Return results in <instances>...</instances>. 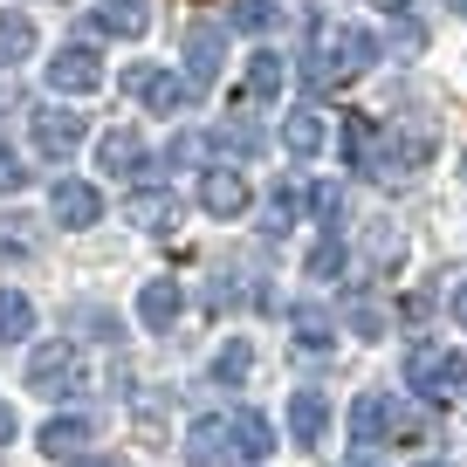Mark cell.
Masks as SVG:
<instances>
[{
  "label": "cell",
  "mask_w": 467,
  "mask_h": 467,
  "mask_svg": "<svg viewBox=\"0 0 467 467\" xmlns=\"http://www.w3.org/2000/svg\"><path fill=\"white\" fill-rule=\"evenodd\" d=\"M344 467H379V461H371V453H358V461H344Z\"/></svg>",
  "instance_id": "41"
},
{
  "label": "cell",
  "mask_w": 467,
  "mask_h": 467,
  "mask_svg": "<svg viewBox=\"0 0 467 467\" xmlns=\"http://www.w3.org/2000/svg\"><path fill=\"white\" fill-rule=\"evenodd\" d=\"M35 56V21L28 15H0V69H15V62Z\"/></svg>",
  "instance_id": "26"
},
{
  "label": "cell",
  "mask_w": 467,
  "mask_h": 467,
  "mask_svg": "<svg viewBox=\"0 0 467 467\" xmlns=\"http://www.w3.org/2000/svg\"><path fill=\"white\" fill-rule=\"evenodd\" d=\"M69 467H124L117 453H69Z\"/></svg>",
  "instance_id": "38"
},
{
  "label": "cell",
  "mask_w": 467,
  "mask_h": 467,
  "mask_svg": "<svg viewBox=\"0 0 467 467\" xmlns=\"http://www.w3.org/2000/svg\"><path fill=\"white\" fill-rule=\"evenodd\" d=\"M248 365H254L248 337H227V344H220V358H213V385H220V392H234V385L248 379Z\"/></svg>",
  "instance_id": "27"
},
{
  "label": "cell",
  "mask_w": 467,
  "mask_h": 467,
  "mask_svg": "<svg viewBox=\"0 0 467 467\" xmlns=\"http://www.w3.org/2000/svg\"><path fill=\"white\" fill-rule=\"evenodd\" d=\"M309 213L323 220V234H337V220H344V186H330V179L309 186Z\"/></svg>",
  "instance_id": "32"
},
{
  "label": "cell",
  "mask_w": 467,
  "mask_h": 467,
  "mask_svg": "<svg viewBox=\"0 0 467 467\" xmlns=\"http://www.w3.org/2000/svg\"><path fill=\"white\" fill-rule=\"evenodd\" d=\"M124 220H131V227H145V234H172L179 227V200L172 192H131V206H124Z\"/></svg>",
  "instance_id": "15"
},
{
  "label": "cell",
  "mask_w": 467,
  "mask_h": 467,
  "mask_svg": "<svg viewBox=\"0 0 467 467\" xmlns=\"http://www.w3.org/2000/svg\"><path fill=\"white\" fill-rule=\"evenodd\" d=\"M83 330H89V337H103V344H117V337H124V323H117L110 309H103V317H97V309H83Z\"/></svg>",
  "instance_id": "36"
},
{
  "label": "cell",
  "mask_w": 467,
  "mask_h": 467,
  "mask_svg": "<svg viewBox=\"0 0 467 467\" xmlns=\"http://www.w3.org/2000/svg\"><path fill=\"white\" fill-rule=\"evenodd\" d=\"M289 330H296V344H303V350H330V344H337L330 309H317V303H296V309H289Z\"/></svg>",
  "instance_id": "22"
},
{
  "label": "cell",
  "mask_w": 467,
  "mask_h": 467,
  "mask_svg": "<svg viewBox=\"0 0 467 467\" xmlns=\"http://www.w3.org/2000/svg\"><path fill=\"white\" fill-rule=\"evenodd\" d=\"M97 172H145V145H138V131H103L97 138Z\"/></svg>",
  "instance_id": "17"
},
{
  "label": "cell",
  "mask_w": 467,
  "mask_h": 467,
  "mask_svg": "<svg viewBox=\"0 0 467 467\" xmlns=\"http://www.w3.org/2000/svg\"><path fill=\"white\" fill-rule=\"evenodd\" d=\"M186 461H192V467H227V420H192Z\"/></svg>",
  "instance_id": "19"
},
{
  "label": "cell",
  "mask_w": 467,
  "mask_h": 467,
  "mask_svg": "<svg viewBox=\"0 0 467 467\" xmlns=\"http://www.w3.org/2000/svg\"><path fill=\"white\" fill-rule=\"evenodd\" d=\"M379 7H392V15H399V7H406V0H379Z\"/></svg>",
  "instance_id": "43"
},
{
  "label": "cell",
  "mask_w": 467,
  "mask_h": 467,
  "mask_svg": "<svg viewBox=\"0 0 467 467\" xmlns=\"http://www.w3.org/2000/svg\"><path fill=\"white\" fill-rule=\"evenodd\" d=\"M124 83L138 89V103H145L151 117H179V110H186V97H192V83H186V76H172V69H131Z\"/></svg>",
  "instance_id": "9"
},
{
  "label": "cell",
  "mask_w": 467,
  "mask_h": 467,
  "mask_svg": "<svg viewBox=\"0 0 467 467\" xmlns=\"http://www.w3.org/2000/svg\"><path fill=\"white\" fill-rule=\"evenodd\" d=\"M83 131H89V124H83L76 110H62V103H42V110L28 117V138H35V151H42L48 165L69 159V151L83 145Z\"/></svg>",
  "instance_id": "5"
},
{
  "label": "cell",
  "mask_w": 467,
  "mask_h": 467,
  "mask_svg": "<svg viewBox=\"0 0 467 467\" xmlns=\"http://www.w3.org/2000/svg\"><path fill=\"white\" fill-rule=\"evenodd\" d=\"M35 248H42V220L0 213V262H35Z\"/></svg>",
  "instance_id": "18"
},
{
  "label": "cell",
  "mask_w": 467,
  "mask_h": 467,
  "mask_svg": "<svg viewBox=\"0 0 467 467\" xmlns=\"http://www.w3.org/2000/svg\"><path fill=\"white\" fill-rule=\"evenodd\" d=\"M35 330V303L21 289H0V344H21Z\"/></svg>",
  "instance_id": "28"
},
{
  "label": "cell",
  "mask_w": 467,
  "mask_h": 467,
  "mask_svg": "<svg viewBox=\"0 0 467 467\" xmlns=\"http://www.w3.org/2000/svg\"><path fill=\"white\" fill-rule=\"evenodd\" d=\"M220 69H227V35L206 28V21H192V28H186V83L192 89H213Z\"/></svg>",
  "instance_id": "7"
},
{
  "label": "cell",
  "mask_w": 467,
  "mask_h": 467,
  "mask_svg": "<svg viewBox=\"0 0 467 467\" xmlns=\"http://www.w3.org/2000/svg\"><path fill=\"white\" fill-rule=\"evenodd\" d=\"M399 254H406V248H399V234H392V220H379V227H371V262H379V268H392Z\"/></svg>",
  "instance_id": "34"
},
{
  "label": "cell",
  "mask_w": 467,
  "mask_h": 467,
  "mask_svg": "<svg viewBox=\"0 0 467 467\" xmlns=\"http://www.w3.org/2000/svg\"><path fill=\"white\" fill-rule=\"evenodd\" d=\"M21 186H28V165H21V151L0 145V192H21Z\"/></svg>",
  "instance_id": "35"
},
{
  "label": "cell",
  "mask_w": 467,
  "mask_h": 467,
  "mask_svg": "<svg viewBox=\"0 0 467 467\" xmlns=\"http://www.w3.org/2000/svg\"><path fill=\"white\" fill-rule=\"evenodd\" d=\"M420 467H447V461H420Z\"/></svg>",
  "instance_id": "44"
},
{
  "label": "cell",
  "mask_w": 467,
  "mask_h": 467,
  "mask_svg": "<svg viewBox=\"0 0 467 467\" xmlns=\"http://www.w3.org/2000/svg\"><path fill=\"white\" fill-rule=\"evenodd\" d=\"M323 433H330V399L323 392H296L289 399V440L296 447H323Z\"/></svg>",
  "instance_id": "13"
},
{
  "label": "cell",
  "mask_w": 467,
  "mask_h": 467,
  "mask_svg": "<svg viewBox=\"0 0 467 467\" xmlns=\"http://www.w3.org/2000/svg\"><path fill=\"white\" fill-rule=\"evenodd\" d=\"M406 385L426 399H467V350H433L412 344L406 350Z\"/></svg>",
  "instance_id": "2"
},
{
  "label": "cell",
  "mask_w": 467,
  "mask_h": 467,
  "mask_svg": "<svg viewBox=\"0 0 467 467\" xmlns=\"http://www.w3.org/2000/svg\"><path fill=\"white\" fill-rule=\"evenodd\" d=\"M371 62H379V35L358 28V21H337V28H317V35H309L303 83L323 97V89H337V83H358Z\"/></svg>",
  "instance_id": "1"
},
{
  "label": "cell",
  "mask_w": 467,
  "mask_h": 467,
  "mask_svg": "<svg viewBox=\"0 0 467 467\" xmlns=\"http://www.w3.org/2000/svg\"><path fill=\"white\" fill-rule=\"evenodd\" d=\"M138 317L151 323V330H172L179 323V282H145V296H138Z\"/></svg>",
  "instance_id": "24"
},
{
  "label": "cell",
  "mask_w": 467,
  "mask_h": 467,
  "mask_svg": "<svg viewBox=\"0 0 467 467\" xmlns=\"http://www.w3.org/2000/svg\"><path fill=\"white\" fill-rule=\"evenodd\" d=\"M28 385L42 399H76V392H83V358H76V344L48 337V344L28 358Z\"/></svg>",
  "instance_id": "3"
},
{
  "label": "cell",
  "mask_w": 467,
  "mask_h": 467,
  "mask_svg": "<svg viewBox=\"0 0 467 467\" xmlns=\"http://www.w3.org/2000/svg\"><path fill=\"white\" fill-rule=\"evenodd\" d=\"M440 138L426 131V124H406V131H379V165H371V179H412L426 159H433Z\"/></svg>",
  "instance_id": "4"
},
{
  "label": "cell",
  "mask_w": 467,
  "mask_h": 467,
  "mask_svg": "<svg viewBox=\"0 0 467 467\" xmlns=\"http://www.w3.org/2000/svg\"><path fill=\"white\" fill-rule=\"evenodd\" d=\"M453 317L467 323V282H461V289H453Z\"/></svg>",
  "instance_id": "40"
},
{
  "label": "cell",
  "mask_w": 467,
  "mask_h": 467,
  "mask_svg": "<svg viewBox=\"0 0 467 467\" xmlns=\"http://www.w3.org/2000/svg\"><path fill=\"white\" fill-rule=\"evenodd\" d=\"M447 7H453V15H467V0H447Z\"/></svg>",
  "instance_id": "42"
},
{
  "label": "cell",
  "mask_w": 467,
  "mask_h": 467,
  "mask_svg": "<svg viewBox=\"0 0 467 467\" xmlns=\"http://www.w3.org/2000/svg\"><path fill=\"white\" fill-rule=\"evenodd\" d=\"M89 440H97V426H89L83 412H62V420H42V453H48V461H69V453H83Z\"/></svg>",
  "instance_id": "14"
},
{
  "label": "cell",
  "mask_w": 467,
  "mask_h": 467,
  "mask_svg": "<svg viewBox=\"0 0 467 467\" xmlns=\"http://www.w3.org/2000/svg\"><path fill=\"white\" fill-rule=\"evenodd\" d=\"M337 275H344V241L323 234L317 248H309V282H337Z\"/></svg>",
  "instance_id": "31"
},
{
  "label": "cell",
  "mask_w": 467,
  "mask_h": 467,
  "mask_svg": "<svg viewBox=\"0 0 467 467\" xmlns=\"http://www.w3.org/2000/svg\"><path fill=\"white\" fill-rule=\"evenodd\" d=\"M344 317H350V330H358V337H371V344H379V337H385V323H392L379 296H350V303H344Z\"/></svg>",
  "instance_id": "29"
},
{
  "label": "cell",
  "mask_w": 467,
  "mask_h": 467,
  "mask_svg": "<svg viewBox=\"0 0 467 467\" xmlns=\"http://www.w3.org/2000/svg\"><path fill=\"white\" fill-rule=\"evenodd\" d=\"M200 159V138H172V145H165V165H192Z\"/></svg>",
  "instance_id": "37"
},
{
  "label": "cell",
  "mask_w": 467,
  "mask_h": 467,
  "mask_svg": "<svg viewBox=\"0 0 467 467\" xmlns=\"http://www.w3.org/2000/svg\"><path fill=\"white\" fill-rule=\"evenodd\" d=\"M48 89H69V97H89V89H103V56L89 42H69L48 56Z\"/></svg>",
  "instance_id": "6"
},
{
  "label": "cell",
  "mask_w": 467,
  "mask_h": 467,
  "mask_svg": "<svg viewBox=\"0 0 467 467\" xmlns=\"http://www.w3.org/2000/svg\"><path fill=\"white\" fill-rule=\"evenodd\" d=\"M289 227H296V186L282 179V186L268 192V241H275V234H289Z\"/></svg>",
  "instance_id": "33"
},
{
  "label": "cell",
  "mask_w": 467,
  "mask_h": 467,
  "mask_svg": "<svg viewBox=\"0 0 467 467\" xmlns=\"http://www.w3.org/2000/svg\"><path fill=\"white\" fill-rule=\"evenodd\" d=\"M7 440H15V406L0 399V447H7Z\"/></svg>",
  "instance_id": "39"
},
{
  "label": "cell",
  "mask_w": 467,
  "mask_h": 467,
  "mask_svg": "<svg viewBox=\"0 0 467 467\" xmlns=\"http://www.w3.org/2000/svg\"><path fill=\"white\" fill-rule=\"evenodd\" d=\"M48 213H56V227H97L103 192L89 186V179H56V186H48Z\"/></svg>",
  "instance_id": "8"
},
{
  "label": "cell",
  "mask_w": 467,
  "mask_h": 467,
  "mask_svg": "<svg viewBox=\"0 0 467 467\" xmlns=\"http://www.w3.org/2000/svg\"><path fill=\"white\" fill-rule=\"evenodd\" d=\"M282 83H289L282 56H275V48H254V56H248V103H275Z\"/></svg>",
  "instance_id": "20"
},
{
  "label": "cell",
  "mask_w": 467,
  "mask_h": 467,
  "mask_svg": "<svg viewBox=\"0 0 467 467\" xmlns=\"http://www.w3.org/2000/svg\"><path fill=\"white\" fill-rule=\"evenodd\" d=\"M385 426H392V399L385 392H358V406H350V440H358V447H379Z\"/></svg>",
  "instance_id": "16"
},
{
  "label": "cell",
  "mask_w": 467,
  "mask_h": 467,
  "mask_svg": "<svg viewBox=\"0 0 467 467\" xmlns=\"http://www.w3.org/2000/svg\"><path fill=\"white\" fill-rule=\"evenodd\" d=\"M323 138H330V131H323V110H309V103H303V110H289V124H282V145H289L296 159H317Z\"/></svg>",
  "instance_id": "21"
},
{
  "label": "cell",
  "mask_w": 467,
  "mask_h": 467,
  "mask_svg": "<svg viewBox=\"0 0 467 467\" xmlns=\"http://www.w3.org/2000/svg\"><path fill=\"white\" fill-rule=\"evenodd\" d=\"M89 21H97V35L138 42V35L151 28V7H145V0H97V7H89Z\"/></svg>",
  "instance_id": "12"
},
{
  "label": "cell",
  "mask_w": 467,
  "mask_h": 467,
  "mask_svg": "<svg viewBox=\"0 0 467 467\" xmlns=\"http://www.w3.org/2000/svg\"><path fill=\"white\" fill-rule=\"evenodd\" d=\"M268 447H275V426L262 412H234L227 420V467H262Z\"/></svg>",
  "instance_id": "10"
},
{
  "label": "cell",
  "mask_w": 467,
  "mask_h": 467,
  "mask_svg": "<svg viewBox=\"0 0 467 467\" xmlns=\"http://www.w3.org/2000/svg\"><path fill=\"white\" fill-rule=\"evenodd\" d=\"M206 145L227 151V159H254V151H262V131H254L248 117H227V124H213V131H206Z\"/></svg>",
  "instance_id": "25"
},
{
  "label": "cell",
  "mask_w": 467,
  "mask_h": 467,
  "mask_svg": "<svg viewBox=\"0 0 467 467\" xmlns=\"http://www.w3.org/2000/svg\"><path fill=\"white\" fill-rule=\"evenodd\" d=\"M234 28H241V35H268V28H275V21H282V7H275V0H234Z\"/></svg>",
  "instance_id": "30"
},
{
  "label": "cell",
  "mask_w": 467,
  "mask_h": 467,
  "mask_svg": "<svg viewBox=\"0 0 467 467\" xmlns=\"http://www.w3.org/2000/svg\"><path fill=\"white\" fill-rule=\"evenodd\" d=\"M344 159H350V172L379 165V124L371 117H344Z\"/></svg>",
  "instance_id": "23"
},
{
  "label": "cell",
  "mask_w": 467,
  "mask_h": 467,
  "mask_svg": "<svg viewBox=\"0 0 467 467\" xmlns=\"http://www.w3.org/2000/svg\"><path fill=\"white\" fill-rule=\"evenodd\" d=\"M461 172H467V165H461Z\"/></svg>",
  "instance_id": "45"
},
{
  "label": "cell",
  "mask_w": 467,
  "mask_h": 467,
  "mask_svg": "<svg viewBox=\"0 0 467 467\" xmlns=\"http://www.w3.org/2000/svg\"><path fill=\"white\" fill-rule=\"evenodd\" d=\"M248 200H254V192H248V179H241V172H220V165H213V172L200 179V206H206L213 220L248 213Z\"/></svg>",
  "instance_id": "11"
}]
</instances>
